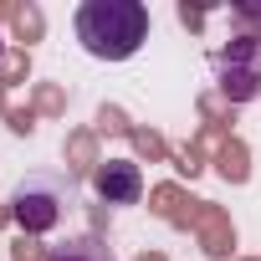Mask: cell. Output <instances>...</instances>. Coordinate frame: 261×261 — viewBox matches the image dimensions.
<instances>
[{
    "label": "cell",
    "mask_w": 261,
    "mask_h": 261,
    "mask_svg": "<svg viewBox=\"0 0 261 261\" xmlns=\"http://www.w3.org/2000/svg\"><path fill=\"white\" fill-rule=\"evenodd\" d=\"M77 41L97 62H128L149 41V11L139 0H87L77 6Z\"/></svg>",
    "instance_id": "1"
},
{
    "label": "cell",
    "mask_w": 261,
    "mask_h": 261,
    "mask_svg": "<svg viewBox=\"0 0 261 261\" xmlns=\"http://www.w3.org/2000/svg\"><path fill=\"white\" fill-rule=\"evenodd\" d=\"M215 92L236 108V102H251L261 97V41L251 36H230L220 51H215Z\"/></svg>",
    "instance_id": "2"
},
{
    "label": "cell",
    "mask_w": 261,
    "mask_h": 261,
    "mask_svg": "<svg viewBox=\"0 0 261 261\" xmlns=\"http://www.w3.org/2000/svg\"><path fill=\"white\" fill-rule=\"evenodd\" d=\"M62 205H72V195H62L57 179H26L11 200V220L21 225V236H46L62 220Z\"/></svg>",
    "instance_id": "3"
},
{
    "label": "cell",
    "mask_w": 261,
    "mask_h": 261,
    "mask_svg": "<svg viewBox=\"0 0 261 261\" xmlns=\"http://www.w3.org/2000/svg\"><path fill=\"white\" fill-rule=\"evenodd\" d=\"M190 230L200 236V246H205L210 261H230V251H236V225H230V215H225L215 200H195V205H190Z\"/></svg>",
    "instance_id": "4"
},
{
    "label": "cell",
    "mask_w": 261,
    "mask_h": 261,
    "mask_svg": "<svg viewBox=\"0 0 261 261\" xmlns=\"http://www.w3.org/2000/svg\"><path fill=\"white\" fill-rule=\"evenodd\" d=\"M92 190H97V200H108V205H139L144 174H139L134 159H102V164L92 169Z\"/></svg>",
    "instance_id": "5"
},
{
    "label": "cell",
    "mask_w": 261,
    "mask_h": 261,
    "mask_svg": "<svg viewBox=\"0 0 261 261\" xmlns=\"http://www.w3.org/2000/svg\"><path fill=\"white\" fill-rule=\"evenodd\" d=\"M225 139H230V128H220V123H200V134L174 154V169L195 179V174L205 169V154H220V144H225Z\"/></svg>",
    "instance_id": "6"
},
{
    "label": "cell",
    "mask_w": 261,
    "mask_h": 261,
    "mask_svg": "<svg viewBox=\"0 0 261 261\" xmlns=\"http://www.w3.org/2000/svg\"><path fill=\"white\" fill-rule=\"evenodd\" d=\"M62 159H67L72 174H92V169L102 164V159H97V134H92V128H72L67 144H62Z\"/></svg>",
    "instance_id": "7"
},
{
    "label": "cell",
    "mask_w": 261,
    "mask_h": 261,
    "mask_svg": "<svg viewBox=\"0 0 261 261\" xmlns=\"http://www.w3.org/2000/svg\"><path fill=\"white\" fill-rule=\"evenodd\" d=\"M190 195L179 190V185H154L149 190V210L159 215V220H169V225H190Z\"/></svg>",
    "instance_id": "8"
},
{
    "label": "cell",
    "mask_w": 261,
    "mask_h": 261,
    "mask_svg": "<svg viewBox=\"0 0 261 261\" xmlns=\"http://www.w3.org/2000/svg\"><path fill=\"white\" fill-rule=\"evenodd\" d=\"M215 169H220V179H225V185H246V179H251V154H246V144H241L236 134L220 144V154H215Z\"/></svg>",
    "instance_id": "9"
},
{
    "label": "cell",
    "mask_w": 261,
    "mask_h": 261,
    "mask_svg": "<svg viewBox=\"0 0 261 261\" xmlns=\"http://www.w3.org/2000/svg\"><path fill=\"white\" fill-rule=\"evenodd\" d=\"M46 261H113V246H108L102 236H72V241H62Z\"/></svg>",
    "instance_id": "10"
},
{
    "label": "cell",
    "mask_w": 261,
    "mask_h": 261,
    "mask_svg": "<svg viewBox=\"0 0 261 261\" xmlns=\"http://www.w3.org/2000/svg\"><path fill=\"white\" fill-rule=\"evenodd\" d=\"M11 31H16V41L31 51V41H41V36H46V16H41V6H31V0H26V6H16Z\"/></svg>",
    "instance_id": "11"
},
{
    "label": "cell",
    "mask_w": 261,
    "mask_h": 261,
    "mask_svg": "<svg viewBox=\"0 0 261 261\" xmlns=\"http://www.w3.org/2000/svg\"><path fill=\"white\" fill-rule=\"evenodd\" d=\"M128 139H134V149H139V154H144L149 164H164V159H174L159 128H134V134H128Z\"/></svg>",
    "instance_id": "12"
},
{
    "label": "cell",
    "mask_w": 261,
    "mask_h": 261,
    "mask_svg": "<svg viewBox=\"0 0 261 261\" xmlns=\"http://www.w3.org/2000/svg\"><path fill=\"white\" fill-rule=\"evenodd\" d=\"M31 77V51L26 46H11L6 57H0V87H16Z\"/></svg>",
    "instance_id": "13"
},
{
    "label": "cell",
    "mask_w": 261,
    "mask_h": 261,
    "mask_svg": "<svg viewBox=\"0 0 261 261\" xmlns=\"http://www.w3.org/2000/svg\"><path fill=\"white\" fill-rule=\"evenodd\" d=\"M31 108H36V113H46V118H62V113H67V87H57V82H36Z\"/></svg>",
    "instance_id": "14"
},
{
    "label": "cell",
    "mask_w": 261,
    "mask_h": 261,
    "mask_svg": "<svg viewBox=\"0 0 261 261\" xmlns=\"http://www.w3.org/2000/svg\"><path fill=\"white\" fill-rule=\"evenodd\" d=\"M230 26H236V36H251V41H261V6H251V0L230 6Z\"/></svg>",
    "instance_id": "15"
},
{
    "label": "cell",
    "mask_w": 261,
    "mask_h": 261,
    "mask_svg": "<svg viewBox=\"0 0 261 261\" xmlns=\"http://www.w3.org/2000/svg\"><path fill=\"white\" fill-rule=\"evenodd\" d=\"M200 118H205V123H220V128H230V123H236V108H230L220 92H200Z\"/></svg>",
    "instance_id": "16"
},
{
    "label": "cell",
    "mask_w": 261,
    "mask_h": 261,
    "mask_svg": "<svg viewBox=\"0 0 261 261\" xmlns=\"http://www.w3.org/2000/svg\"><path fill=\"white\" fill-rule=\"evenodd\" d=\"M97 134H134V123H128V113H123V108L102 102V108H97Z\"/></svg>",
    "instance_id": "17"
},
{
    "label": "cell",
    "mask_w": 261,
    "mask_h": 261,
    "mask_svg": "<svg viewBox=\"0 0 261 261\" xmlns=\"http://www.w3.org/2000/svg\"><path fill=\"white\" fill-rule=\"evenodd\" d=\"M6 123H11V134H31V128H36V108H31V102H26V108H11Z\"/></svg>",
    "instance_id": "18"
},
{
    "label": "cell",
    "mask_w": 261,
    "mask_h": 261,
    "mask_svg": "<svg viewBox=\"0 0 261 261\" xmlns=\"http://www.w3.org/2000/svg\"><path fill=\"white\" fill-rule=\"evenodd\" d=\"M11 261H46V251L36 246V236H21V241L11 246Z\"/></svg>",
    "instance_id": "19"
},
{
    "label": "cell",
    "mask_w": 261,
    "mask_h": 261,
    "mask_svg": "<svg viewBox=\"0 0 261 261\" xmlns=\"http://www.w3.org/2000/svg\"><path fill=\"white\" fill-rule=\"evenodd\" d=\"M210 21V11H200V6H190V0H185V6H179V26H190V31H200Z\"/></svg>",
    "instance_id": "20"
},
{
    "label": "cell",
    "mask_w": 261,
    "mask_h": 261,
    "mask_svg": "<svg viewBox=\"0 0 261 261\" xmlns=\"http://www.w3.org/2000/svg\"><path fill=\"white\" fill-rule=\"evenodd\" d=\"M134 261H164V251H139Z\"/></svg>",
    "instance_id": "21"
},
{
    "label": "cell",
    "mask_w": 261,
    "mask_h": 261,
    "mask_svg": "<svg viewBox=\"0 0 261 261\" xmlns=\"http://www.w3.org/2000/svg\"><path fill=\"white\" fill-rule=\"evenodd\" d=\"M16 16V6H11V0H0V21H11Z\"/></svg>",
    "instance_id": "22"
},
{
    "label": "cell",
    "mask_w": 261,
    "mask_h": 261,
    "mask_svg": "<svg viewBox=\"0 0 261 261\" xmlns=\"http://www.w3.org/2000/svg\"><path fill=\"white\" fill-rule=\"evenodd\" d=\"M6 113H11V108H6V87H0V118H6Z\"/></svg>",
    "instance_id": "23"
},
{
    "label": "cell",
    "mask_w": 261,
    "mask_h": 261,
    "mask_svg": "<svg viewBox=\"0 0 261 261\" xmlns=\"http://www.w3.org/2000/svg\"><path fill=\"white\" fill-rule=\"evenodd\" d=\"M6 220H11V205H0V225H6Z\"/></svg>",
    "instance_id": "24"
},
{
    "label": "cell",
    "mask_w": 261,
    "mask_h": 261,
    "mask_svg": "<svg viewBox=\"0 0 261 261\" xmlns=\"http://www.w3.org/2000/svg\"><path fill=\"white\" fill-rule=\"evenodd\" d=\"M0 57H6V46H0Z\"/></svg>",
    "instance_id": "25"
},
{
    "label": "cell",
    "mask_w": 261,
    "mask_h": 261,
    "mask_svg": "<svg viewBox=\"0 0 261 261\" xmlns=\"http://www.w3.org/2000/svg\"><path fill=\"white\" fill-rule=\"evenodd\" d=\"M241 261H251V256H241Z\"/></svg>",
    "instance_id": "26"
}]
</instances>
